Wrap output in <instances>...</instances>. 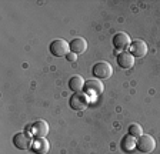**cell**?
<instances>
[{
	"label": "cell",
	"instance_id": "cell-10",
	"mask_svg": "<svg viewBox=\"0 0 160 154\" xmlns=\"http://www.w3.org/2000/svg\"><path fill=\"white\" fill-rule=\"evenodd\" d=\"M30 150L33 154H46L50 150V144L46 138H36L34 141H32Z\"/></svg>",
	"mask_w": 160,
	"mask_h": 154
},
{
	"label": "cell",
	"instance_id": "cell-15",
	"mask_svg": "<svg viewBox=\"0 0 160 154\" xmlns=\"http://www.w3.org/2000/svg\"><path fill=\"white\" fill-rule=\"evenodd\" d=\"M127 131H129V134L130 136H133V137H140V136L143 134V128H142V126H140V124H136V123L130 124Z\"/></svg>",
	"mask_w": 160,
	"mask_h": 154
},
{
	"label": "cell",
	"instance_id": "cell-1",
	"mask_svg": "<svg viewBox=\"0 0 160 154\" xmlns=\"http://www.w3.org/2000/svg\"><path fill=\"white\" fill-rule=\"evenodd\" d=\"M49 50L54 57L67 56V53H70V43H67L64 39H56L50 43Z\"/></svg>",
	"mask_w": 160,
	"mask_h": 154
},
{
	"label": "cell",
	"instance_id": "cell-16",
	"mask_svg": "<svg viewBox=\"0 0 160 154\" xmlns=\"http://www.w3.org/2000/svg\"><path fill=\"white\" fill-rule=\"evenodd\" d=\"M66 59H67V61H72V63H73V61L77 60V54H76V53H72V51H70V53H67Z\"/></svg>",
	"mask_w": 160,
	"mask_h": 154
},
{
	"label": "cell",
	"instance_id": "cell-13",
	"mask_svg": "<svg viewBox=\"0 0 160 154\" xmlns=\"http://www.w3.org/2000/svg\"><path fill=\"white\" fill-rule=\"evenodd\" d=\"M120 147L124 153H132V151L136 148V140H134L133 136L126 134L123 138H122V143H120Z\"/></svg>",
	"mask_w": 160,
	"mask_h": 154
},
{
	"label": "cell",
	"instance_id": "cell-11",
	"mask_svg": "<svg viewBox=\"0 0 160 154\" xmlns=\"http://www.w3.org/2000/svg\"><path fill=\"white\" fill-rule=\"evenodd\" d=\"M116 60H117L119 67L126 69V70L127 69H130V67H133V64H134V57L132 56L129 51H120V53L117 54Z\"/></svg>",
	"mask_w": 160,
	"mask_h": 154
},
{
	"label": "cell",
	"instance_id": "cell-9",
	"mask_svg": "<svg viewBox=\"0 0 160 154\" xmlns=\"http://www.w3.org/2000/svg\"><path fill=\"white\" fill-rule=\"evenodd\" d=\"M129 53L132 54L133 57H143L146 56L147 53V44L144 40H133L132 41V44H130L129 47Z\"/></svg>",
	"mask_w": 160,
	"mask_h": 154
},
{
	"label": "cell",
	"instance_id": "cell-8",
	"mask_svg": "<svg viewBox=\"0 0 160 154\" xmlns=\"http://www.w3.org/2000/svg\"><path fill=\"white\" fill-rule=\"evenodd\" d=\"M30 131L36 138H44V136H47L49 133V124L44 120H36L32 124Z\"/></svg>",
	"mask_w": 160,
	"mask_h": 154
},
{
	"label": "cell",
	"instance_id": "cell-4",
	"mask_svg": "<svg viewBox=\"0 0 160 154\" xmlns=\"http://www.w3.org/2000/svg\"><path fill=\"white\" fill-rule=\"evenodd\" d=\"M69 106H70V108H73V110H76V111L87 108V106H89V97H87V94H83V93L72 94V96H70V100H69Z\"/></svg>",
	"mask_w": 160,
	"mask_h": 154
},
{
	"label": "cell",
	"instance_id": "cell-12",
	"mask_svg": "<svg viewBox=\"0 0 160 154\" xmlns=\"http://www.w3.org/2000/svg\"><path fill=\"white\" fill-rule=\"evenodd\" d=\"M86 50H87V41L84 40L83 37H76V39H73L70 41V51L72 53L80 54V53H84Z\"/></svg>",
	"mask_w": 160,
	"mask_h": 154
},
{
	"label": "cell",
	"instance_id": "cell-3",
	"mask_svg": "<svg viewBox=\"0 0 160 154\" xmlns=\"http://www.w3.org/2000/svg\"><path fill=\"white\" fill-rule=\"evenodd\" d=\"M92 73L97 79H109L113 74V67L107 61H97L92 69Z\"/></svg>",
	"mask_w": 160,
	"mask_h": 154
},
{
	"label": "cell",
	"instance_id": "cell-14",
	"mask_svg": "<svg viewBox=\"0 0 160 154\" xmlns=\"http://www.w3.org/2000/svg\"><path fill=\"white\" fill-rule=\"evenodd\" d=\"M84 83H86V81L83 80V77L73 76L69 80V87H70V90H73L74 93H82V90L84 89Z\"/></svg>",
	"mask_w": 160,
	"mask_h": 154
},
{
	"label": "cell",
	"instance_id": "cell-6",
	"mask_svg": "<svg viewBox=\"0 0 160 154\" xmlns=\"http://www.w3.org/2000/svg\"><path fill=\"white\" fill-rule=\"evenodd\" d=\"M13 146L19 150H27L32 146V138L27 133L24 131H19L13 136Z\"/></svg>",
	"mask_w": 160,
	"mask_h": 154
},
{
	"label": "cell",
	"instance_id": "cell-7",
	"mask_svg": "<svg viewBox=\"0 0 160 154\" xmlns=\"http://www.w3.org/2000/svg\"><path fill=\"white\" fill-rule=\"evenodd\" d=\"M104 87L103 84H102V81L100 80H87L86 83H84V91H86L87 96H90V97H97V96H100V94L103 93Z\"/></svg>",
	"mask_w": 160,
	"mask_h": 154
},
{
	"label": "cell",
	"instance_id": "cell-2",
	"mask_svg": "<svg viewBox=\"0 0 160 154\" xmlns=\"http://www.w3.org/2000/svg\"><path fill=\"white\" fill-rule=\"evenodd\" d=\"M136 148L140 153H152L156 148V141L150 134H142L136 140Z\"/></svg>",
	"mask_w": 160,
	"mask_h": 154
},
{
	"label": "cell",
	"instance_id": "cell-5",
	"mask_svg": "<svg viewBox=\"0 0 160 154\" xmlns=\"http://www.w3.org/2000/svg\"><path fill=\"white\" fill-rule=\"evenodd\" d=\"M112 43H113V47L116 49V50L124 51V50H127V49L130 47L132 40H130V36L127 33H124V31H119V33H116L113 36Z\"/></svg>",
	"mask_w": 160,
	"mask_h": 154
}]
</instances>
